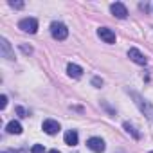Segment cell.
Returning a JSON list of instances; mask_svg holds the SVG:
<instances>
[{"label": "cell", "mask_w": 153, "mask_h": 153, "mask_svg": "<svg viewBox=\"0 0 153 153\" xmlns=\"http://www.w3.org/2000/svg\"><path fill=\"white\" fill-rule=\"evenodd\" d=\"M149 153H153V151H149Z\"/></svg>", "instance_id": "19"}, {"label": "cell", "mask_w": 153, "mask_h": 153, "mask_svg": "<svg viewBox=\"0 0 153 153\" xmlns=\"http://www.w3.org/2000/svg\"><path fill=\"white\" fill-rule=\"evenodd\" d=\"M51 34L54 40H65L68 36V29L61 22H52L51 24Z\"/></svg>", "instance_id": "1"}, {"label": "cell", "mask_w": 153, "mask_h": 153, "mask_svg": "<svg viewBox=\"0 0 153 153\" xmlns=\"http://www.w3.org/2000/svg\"><path fill=\"white\" fill-rule=\"evenodd\" d=\"M67 72H68L70 78H81L83 76V68L79 65H76V63H68L67 65Z\"/></svg>", "instance_id": "8"}, {"label": "cell", "mask_w": 153, "mask_h": 153, "mask_svg": "<svg viewBox=\"0 0 153 153\" xmlns=\"http://www.w3.org/2000/svg\"><path fill=\"white\" fill-rule=\"evenodd\" d=\"M2 54L7 58V59H13V54H11V49H9V43L6 38H2Z\"/></svg>", "instance_id": "11"}, {"label": "cell", "mask_w": 153, "mask_h": 153, "mask_svg": "<svg viewBox=\"0 0 153 153\" xmlns=\"http://www.w3.org/2000/svg\"><path fill=\"white\" fill-rule=\"evenodd\" d=\"M65 144H68V146H76L78 144V131L76 130H68L67 133H65Z\"/></svg>", "instance_id": "9"}, {"label": "cell", "mask_w": 153, "mask_h": 153, "mask_svg": "<svg viewBox=\"0 0 153 153\" xmlns=\"http://www.w3.org/2000/svg\"><path fill=\"white\" fill-rule=\"evenodd\" d=\"M18 27H20L22 31H25V33L34 34V33L38 31V20H36V18H24V20H20Z\"/></svg>", "instance_id": "2"}, {"label": "cell", "mask_w": 153, "mask_h": 153, "mask_svg": "<svg viewBox=\"0 0 153 153\" xmlns=\"http://www.w3.org/2000/svg\"><path fill=\"white\" fill-rule=\"evenodd\" d=\"M6 130H7L9 133H15V135H20V133H22V124H20L18 121H11V123H7V126H6Z\"/></svg>", "instance_id": "10"}, {"label": "cell", "mask_w": 153, "mask_h": 153, "mask_svg": "<svg viewBox=\"0 0 153 153\" xmlns=\"http://www.w3.org/2000/svg\"><path fill=\"white\" fill-rule=\"evenodd\" d=\"M31 153H45V148H43L42 144H34V146L31 148Z\"/></svg>", "instance_id": "13"}, {"label": "cell", "mask_w": 153, "mask_h": 153, "mask_svg": "<svg viewBox=\"0 0 153 153\" xmlns=\"http://www.w3.org/2000/svg\"><path fill=\"white\" fill-rule=\"evenodd\" d=\"M9 6H11V7H16V9H22V7H24L22 2H9Z\"/></svg>", "instance_id": "15"}, {"label": "cell", "mask_w": 153, "mask_h": 153, "mask_svg": "<svg viewBox=\"0 0 153 153\" xmlns=\"http://www.w3.org/2000/svg\"><path fill=\"white\" fill-rule=\"evenodd\" d=\"M2 153H18V151H15V149H7V151H2Z\"/></svg>", "instance_id": "17"}, {"label": "cell", "mask_w": 153, "mask_h": 153, "mask_svg": "<svg viewBox=\"0 0 153 153\" xmlns=\"http://www.w3.org/2000/svg\"><path fill=\"white\" fill-rule=\"evenodd\" d=\"M92 83H94L96 87H101V85H103V81H101L99 78H94V79H92Z\"/></svg>", "instance_id": "16"}, {"label": "cell", "mask_w": 153, "mask_h": 153, "mask_svg": "<svg viewBox=\"0 0 153 153\" xmlns=\"http://www.w3.org/2000/svg\"><path fill=\"white\" fill-rule=\"evenodd\" d=\"M6 106H7V97H6V96H2V97H0V108L4 110Z\"/></svg>", "instance_id": "14"}, {"label": "cell", "mask_w": 153, "mask_h": 153, "mask_svg": "<svg viewBox=\"0 0 153 153\" xmlns=\"http://www.w3.org/2000/svg\"><path fill=\"white\" fill-rule=\"evenodd\" d=\"M49 153H59V151H58V149H51Z\"/></svg>", "instance_id": "18"}, {"label": "cell", "mask_w": 153, "mask_h": 153, "mask_svg": "<svg viewBox=\"0 0 153 153\" xmlns=\"http://www.w3.org/2000/svg\"><path fill=\"white\" fill-rule=\"evenodd\" d=\"M42 128H43V131H45L47 135H54V133L59 131V123L54 121V119H45L43 124H42Z\"/></svg>", "instance_id": "4"}, {"label": "cell", "mask_w": 153, "mask_h": 153, "mask_svg": "<svg viewBox=\"0 0 153 153\" xmlns=\"http://www.w3.org/2000/svg\"><path fill=\"white\" fill-rule=\"evenodd\" d=\"M128 58H130L131 61L139 63V65H146V63H148V59L144 58V54H142L139 49H130V51H128Z\"/></svg>", "instance_id": "7"}, {"label": "cell", "mask_w": 153, "mask_h": 153, "mask_svg": "<svg viewBox=\"0 0 153 153\" xmlns=\"http://www.w3.org/2000/svg\"><path fill=\"white\" fill-rule=\"evenodd\" d=\"M110 11H112V15H114L115 18H121V20L128 16V9H126V6L121 4V2L112 4V6H110Z\"/></svg>", "instance_id": "3"}, {"label": "cell", "mask_w": 153, "mask_h": 153, "mask_svg": "<svg viewBox=\"0 0 153 153\" xmlns=\"http://www.w3.org/2000/svg\"><path fill=\"white\" fill-rule=\"evenodd\" d=\"M124 128H126V130H128V133H131L135 139H140V133H139V131H135V128H133L130 123H124Z\"/></svg>", "instance_id": "12"}, {"label": "cell", "mask_w": 153, "mask_h": 153, "mask_svg": "<svg viewBox=\"0 0 153 153\" xmlns=\"http://www.w3.org/2000/svg\"><path fill=\"white\" fill-rule=\"evenodd\" d=\"M87 146H88L94 153H103V151H105V142H103V139H99V137H90V139L87 140Z\"/></svg>", "instance_id": "5"}, {"label": "cell", "mask_w": 153, "mask_h": 153, "mask_svg": "<svg viewBox=\"0 0 153 153\" xmlns=\"http://www.w3.org/2000/svg\"><path fill=\"white\" fill-rule=\"evenodd\" d=\"M97 34H99V38L105 40L106 43H114V42H115V33H114L112 29H108V27H99V29H97Z\"/></svg>", "instance_id": "6"}]
</instances>
